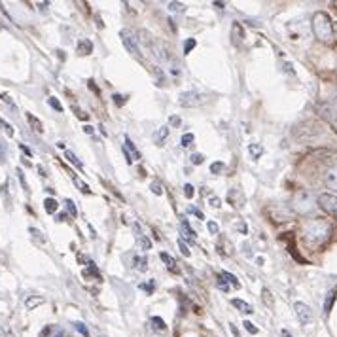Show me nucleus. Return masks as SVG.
I'll list each match as a JSON object with an SVG mask.
<instances>
[{"instance_id": "15", "label": "nucleus", "mask_w": 337, "mask_h": 337, "mask_svg": "<svg viewBox=\"0 0 337 337\" xmlns=\"http://www.w3.org/2000/svg\"><path fill=\"white\" fill-rule=\"evenodd\" d=\"M125 150L129 152V154H131V158H133V159H136V161H138V159H140V152H138V150H136V148H135V144L131 142V138H129V136H125Z\"/></svg>"}, {"instance_id": "59", "label": "nucleus", "mask_w": 337, "mask_h": 337, "mask_svg": "<svg viewBox=\"0 0 337 337\" xmlns=\"http://www.w3.org/2000/svg\"><path fill=\"white\" fill-rule=\"evenodd\" d=\"M282 335H284V337H292V333H290L288 330H282Z\"/></svg>"}, {"instance_id": "26", "label": "nucleus", "mask_w": 337, "mask_h": 337, "mask_svg": "<svg viewBox=\"0 0 337 337\" xmlns=\"http://www.w3.org/2000/svg\"><path fill=\"white\" fill-rule=\"evenodd\" d=\"M178 248H180V252L186 256V258H190V256H192V252H190V248H188V244H186V241H184V239H178Z\"/></svg>"}, {"instance_id": "8", "label": "nucleus", "mask_w": 337, "mask_h": 337, "mask_svg": "<svg viewBox=\"0 0 337 337\" xmlns=\"http://www.w3.org/2000/svg\"><path fill=\"white\" fill-rule=\"evenodd\" d=\"M243 38H244V29L241 27V23L235 21L231 25V42H233V46H241Z\"/></svg>"}, {"instance_id": "46", "label": "nucleus", "mask_w": 337, "mask_h": 337, "mask_svg": "<svg viewBox=\"0 0 337 337\" xmlns=\"http://www.w3.org/2000/svg\"><path fill=\"white\" fill-rule=\"evenodd\" d=\"M207 228H208V231H210L212 235H216V233L220 231V228H218V223H216V222H208V223H207Z\"/></svg>"}, {"instance_id": "44", "label": "nucleus", "mask_w": 337, "mask_h": 337, "mask_svg": "<svg viewBox=\"0 0 337 337\" xmlns=\"http://www.w3.org/2000/svg\"><path fill=\"white\" fill-rule=\"evenodd\" d=\"M66 208H68V212H70L72 216H78V210H76V207H74V203L70 201V199H66Z\"/></svg>"}, {"instance_id": "5", "label": "nucleus", "mask_w": 337, "mask_h": 337, "mask_svg": "<svg viewBox=\"0 0 337 337\" xmlns=\"http://www.w3.org/2000/svg\"><path fill=\"white\" fill-rule=\"evenodd\" d=\"M318 205L322 210H326L328 214L335 216L337 218V195L333 194H322L318 197Z\"/></svg>"}, {"instance_id": "32", "label": "nucleus", "mask_w": 337, "mask_h": 337, "mask_svg": "<svg viewBox=\"0 0 337 337\" xmlns=\"http://www.w3.org/2000/svg\"><path fill=\"white\" fill-rule=\"evenodd\" d=\"M135 269L138 271H146V258H135Z\"/></svg>"}, {"instance_id": "37", "label": "nucleus", "mask_w": 337, "mask_h": 337, "mask_svg": "<svg viewBox=\"0 0 337 337\" xmlns=\"http://www.w3.org/2000/svg\"><path fill=\"white\" fill-rule=\"evenodd\" d=\"M150 190L154 192L156 195H163V190H161V184L159 182H152L150 184Z\"/></svg>"}, {"instance_id": "21", "label": "nucleus", "mask_w": 337, "mask_h": 337, "mask_svg": "<svg viewBox=\"0 0 337 337\" xmlns=\"http://www.w3.org/2000/svg\"><path fill=\"white\" fill-rule=\"evenodd\" d=\"M180 230L184 231V233H186V235L190 237V239H194V237H195V231L192 230V228H190L188 220H184V218H182V222H180Z\"/></svg>"}, {"instance_id": "18", "label": "nucleus", "mask_w": 337, "mask_h": 337, "mask_svg": "<svg viewBox=\"0 0 337 337\" xmlns=\"http://www.w3.org/2000/svg\"><path fill=\"white\" fill-rule=\"evenodd\" d=\"M231 303H233V307H237L239 311H243V313H248V315H250V313H254V309H252L248 303H244L243 299H233Z\"/></svg>"}, {"instance_id": "54", "label": "nucleus", "mask_w": 337, "mask_h": 337, "mask_svg": "<svg viewBox=\"0 0 337 337\" xmlns=\"http://www.w3.org/2000/svg\"><path fill=\"white\" fill-rule=\"evenodd\" d=\"M87 86H89V89H93L95 93H99V87L95 86V82H93V80H91V82H89V84H87Z\"/></svg>"}, {"instance_id": "56", "label": "nucleus", "mask_w": 337, "mask_h": 337, "mask_svg": "<svg viewBox=\"0 0 337 337\" xmlns=\"http://www.w3.org/2000/svg\"><path fill=\"white\" fill-rule=\"evenodd\" d=\"M133 230H135L136 235H140V226H138V223H135V226H133Z\"/></svg>"}, {"instance_id": "29", "label": "nucleus", "mask_w": 337, "mask_h": 337, "mask_svg": "<svg viewBox=\"0 0 337 337\" xmlns=\"http://www.w3.org/2000/svg\"><path fill=\"white\" fill-rule=\"evenodd\" d=\"M48 102H50V106L55 108L57 112H63V104L57 101V97H50V99H48Z\"/></svg>"}, {"instance_id": "7", "label": "nucleus", "mask_w": 337, "mask_h": 337, "mask_svg": "<svg viewBox=\"0 0 337 337\" xmlns=\"http://www.w3.org/2000/svg\"><path fill=\"white\" fill-rule=\"evenodd\" d=\"M294 311H295V315H297V320L302 324H311V320H313V311L309 309V305H305V303L302 302H297L294 305Z\"/></svg>"}, {"instance_id": "50", "label": "nucleus", "mask_w": 337, "mask_h": 337, "mask_svg": "<svg viewBox=\"0 0 337 337\" xmlns=\"http://www.w3.org/2000/svg\"><path fill=\"white\" fill-rule=\"evenodd\" d=\"M17 176H19V180H21V186L25 192H29V186H27V180H25V176H23V172L21 171H17Z\"/></svg>"}, {"instance_id": "6", "label": "nucleus", "mask_w": 337, "mask_h": 337, "mask_svg": "<svg viewBox=\"0 0 337 337\" xmlns=\"http://www.w3.org/2000/svg\"><path fill=\"white\" fill-rule=\"evenodd\" d=\"M178 102L182 104V106H199V104H203L205 102V97H203L199 91H186V93L180 95Z\"/></svg>"}, {"instance_id": "20", "label": "nucleus", "mask_w": 337, "mask_h": 337, "mask_svg": "<svg viewBox=\"0 0 337 337\" xmlns=\"http://www.w3.org/2000/svg\"><path fill=\"white\" fill-rule=\"evenodd\" d=\"M65 158L68 159V161H70L72 165H76V167H78V169H84V165H82V161H80V159L76 158V156H74V154H72L70 150H65Z\"/></svg>"}, {"instance_id": "48", "label": "nucleus", "mask_w": 337, "mask_h": 337, "mask_svg": "<svg viewBox=\"0 0 337 337\" xmlns=\"http://www.w3.org/2000/svg\"><path fill=\"white\" fill-rule=\"evenodd\" d=\"M74 328H76V330H78L80 333H82V335H86V337H87V330H86V326H84V324H82V322H76V324H74Z\"/></svg>"}, {"instance_id": "9", "label": "nucleus", "mask_w": 337, "mask_h": 337, "mask_svg": "<svg viewBox=\"0 0 337 337\" xmlns=\"http://www.w3.org/2000/svg\"><path fill=\"white\" fill-rule=\"evenodd\" d=\"M335 297H337V288H333V290L328 292L326 302H324V313H326V315H330L331 313V307H333V303H335Z\"/></svg>"}, {"instance_id": "42", "label": "nucleus", "mask_w": 337, "mask_h": 337, "mask_svg": "<svg viewBox=\"0 0 337 337\" xmlns=\"http://www.w3.org/2000/svg\"><path fill=\"white\" fill-rule=\"evenodd\" d=\"M208 205H210V207L212 208H220L222 207V201H220V197H210V199H208Z\"/></svg>"}, {"instance_id": "38", "label": "nucleus", "mask_w": 337, "mask_h": 337, "mask_svg": "<svg viewBox=\"0 0 337 337\" xmlns=\"http://www.w3.org/2000/svg\"><path fill=\"white\" fill-rule=\"evenodd\" d=\"M218 286L222 288V290H226V292H228V290H230V282H228V280L223 279V277H222V273H220V277H218Z\"/></svg>"}, {"instance_id": "40", "label": "nucleus", "mask_w": 337, "mask_h": 337, "mask_svg": "<svg viewBox=\"0 0 337 337\" xmlns=\"http://www.w3.org/2000/svg\"><path fill=\"white\" fill-rule=\"evenodd\" d=\"M169 125H171V127H180V125H182V120H180L178 116H171V118H169Z\"/></svg>"}, {"instance_id": "60", "label": "nucleus", "mask_w": 337, "mask_h": 337, "mask_svg": "<svg viewBox=\"0 0 337 337\" xmlns=\"http://www.w3.org/2000/svg\"><path fill=\"white\" fill-rule=\"evenodd\" d=\"M38 171H40V174H42V176H46V174H48V172L44 171V167H38Z\"/></svg>"}, {"instance_id": "3", "label": "nucleus", "mask_w": 337, "mask_h": 337, "mask_svg": "<svg viewBox=\"0 0 337 337\" xmlns=\"http://www.w3.org/2000/svg\"><path fill=\"white\" fill-rule=\"evenodd\" d=\"M292 207H294V210L297 212V214H309V212L315 208V197H313L311 192L302 190V192L295 194Z\"/></svg>"}, {"instance_id": "2", "label": "nucleus", "mask_w": 337, "mask_h": 337, "mask_svg": "<svg viewBox=\"0 0 337 337\" xmlns=\"http://www.w3.org/2000/svg\"><path fill=\"white\" fill-rule=\"evenodd\" d=\"M313 32L315 36L324 44H330L333 40V25H331V19L328 14H324V12H316L313 15Z\"/></svg>"}, {"instance_id": "34", "label": "nucleus", "mask_w": 337, "mask_h": 337, "mask_svg": "<svg viewBox=\"0 0 337 337\" xmlns=\"http://www.w3.org/2000/svg\"><path fill=\"white\" fill-rule=\"evenodd\" d=\"M244 330L248 331V333H252V335H256V333H258V328H256L250 320H244Z\"/></svg>"}, {"instance_id": "28", "label": "nucleus", "mask_w": 337, "mask_h": 337, "mask_svg": "<svg viewBox=\"0 0 337 337\" xmlns=\"http://www.w3.org/2000/svg\"><path fill=\"white\" fill-rule=\"evenodd\" d=\"M29 233H30V235H32V237H34V239H36V241H38V243H40V244L46 243V239H44L42 231H38V230H34V228H30Z\"/></svg>"}, {"instance_id": "62", "label": "nucleus", "mask_w": 337, "mask_h": 337, "mask_svg": "<svg viewBox=\"0 0 337 337\" xmlns=\"http://www.w3.org/2000/svg\"><path fill=\"white\" fill-rule=\"evenodd\" d=\"M2 29H4V25H2V23H0V30H2Z\"/></svg>"}, {"instance_id": "31", "label": "nucleus", "mask_w": 337, "mask_h": 337, "mask_svg": "<svg viewBox=\"0 0 337 337\" xmlns=\"http://www.w3.org/2000/svg\"><path fill=\"white\" fill-rule=\"evenodd\" d=\"M0 127H2V129L6 131V135H8V136H14V127H12V125H10V123H8V122H4L2 118H0Z\"/></svg>"}, {"instance_id": "16", "label": "nucleus", "mask_w": 337, "mask_h": 337, "mask_svg": "<svg viewBox=\"0 0 337 337\" xmlns=\"http://www.w3.org/2000/svg\"><path fill=\"white\" fill-rule=\"evenodd\" d=\"M27 120H29V123H30V127L36 131V133H44V127H42V122L36 118V116H32V114H29L27 112Z\"/></svg>"}, {"instance_id": "13", "label": "nucleus", "mask_w": 337, "mask_h": 337, "mask_svg": "<svg viewBox=\"0 0 337 337\" xmlns=\"http://www.w3.org/2000/svg\"><path fill=\"white\" fill-rule=\"evenodd\" d=\"M76 50H78V55H89L93 51V44L89 42V40H80Z\"/></svg>"}, {"instance_id": "41", "label": "nucleus", "mask_w": 337, "mask_h": 337, "mask_svg": "<svg viewBox=\"0 0 337 337\" xmlns=\"http://www.w3.org/2000/svg\"><path fill=\"white\" fill-rule=\"evenodd\" d=\"M203 161H205V156H203V154H194V156H192V163H194V165H201Z\"/></svg>"}, {"instance_id": "55", "label": "nucleus", "mask_w": 337, "mask_h": 337, "mask_svg": "<svg viewBox=\"0 0 337 337\" xmlns=\"http://www.w3.org/2000/svg\"><path fill=\"white\" fill-rule=\"evenodd\" d=\"M84 131H86L87 135H93V133H95V129L91 127V125H86V127H84Z\"/></svg>"}, {"instance_id": "33", "label": "nucleus", "mask_w": 337, "mask_h": 337, "mask_svg": "<svg viewBox=\"0 0 337 337\" xmlns=\"http://www.w3.org/2000/svg\"><path fill=\"white\" fill-rule=\"evenodd\" d=\"M195 46H197V42H195L194 38H190V40H186V44H184V55H188L190 51L194 50Z\"/></svg>"}, {"instance_id": "39", "label": "nucleus", "mask_w": 337, "mask_h": 337, "mask_svg": "<svg viewBox=\"0 0 337 337\" xmlns=\"http://www.w3.org/2000/svg\"><path fill=\"white\" fill-rule=\"evenodd\" d=\"M188 212H190V214H194V216H197V220H205V214H203L201 210H197L195 207H190V208H188Z\"/></svg>"}, {"instance_id": "35", "label": "nucleus", "mask_w": 337, "mask_h": 337, "mask_svg": "<svg viewBox=\"0 0 337 337\" xmlns=\"http://www.w3.org/2000/svg\"><path fill=\"white\" fill-rule=\"evenodd\" d=\"M74 182H76V186H78L80 190H82V192H84V194H86V195H89V194H91V190H89V186H87V184H84V182H82V180L74 178Z\"/></svg>"}, {"instance_id": "19", "label": "nucleus", "mask_w": 337, "mask_h": 337, "mask_svg": "<svg viewBox=\"0 0 337 337\" xmlns=\"http://www.w3.org/2000/svg\"><path fill=\"white\" fill-rule=\"evenodd\" d=\"M248 154H250L254 159H258L259 156L264 154V146H261V144H250V146H248Z\"/></svg>"}, {"instance_id": "27", "label": "nucleus", "mask_w": 337, "mask_h": 337, "mask_svg": "<svg viewBox=\"0 0 337 337\" xmlns=\"http://www.w3.org/2000/svg\"><path fill=\"white\" fill-rule=\"evenodd\" d=\"M195 140V136L192 135V133H186V135L182 136V138H180V144H182V146H184V148H186V146H190V144L194 142Z\"/></svg>"}, {"instance_id": "4", "label": "nucleus", "mask_w": 337, "mask_h": 337, "mask_svg": "<svg viewBox=\"0 0 337 337\" xmlns=\"http://www.w3.org/2000/svg\"><path fill=\"white\" fill-rule=\"evenodd\" d=\"M120 38H122L123 48L129 51V53H133V55H136V53H138V38L135 36V32H133V30L123 29L122 32H120Z\"/></svg>"}, {"instance_id": "24", "label": "nucleus", "mask_w": 337, "mask_h": 337, "mask_svg": "<svg viewBox=\"0 0 337 337\" xmlns=\"http://www.w3.org/2000/svg\"><path fill=\"white\" fill-rule=\"evenodd\" d=\"M152 326H154L156 330H165V328H167L161 316H154V318H152Z\"/></svg>"}, {"instance_id": "53", "label": "nucleus", "mask_w": 337, "mask_h": 337, "mask_svg": "<svg viewBox=\"0 0 337 337\" xmlns=\"http://www.w3.org/2000/svg\"><path fill=\"white\" fill-rule=\"evenodd\" d=\"M230 330H231V333H233V335H235V337H241L239 330H237V328H235V324H230Z\"/></svg>"}, {"instance_id": "47", "label": "nucleus", "mask_w": 337, "mask_h": 337, "mask_svg": "<svg viewBox=\"0 0 337 337\" xmlns=\"http://www.w3.org/2000/svg\"><path fill=\"white\" fill-rule=\"evenodd\" d=\"M112 99H114V102L118 104V106H123V102H125V97H122V95H112Z\"/></svg>"}, {"instance_id": "49", "label": "nucleus", "mask_w": 337, "mask_h": 337, "mask_svg": "<svg viewBox=\"0 0 337 337\" xmlns=\"http://www.w3.org/2000/svg\"><path fill=\"white\" fill-rule=\"evenodd\" d=\"M0 99H2V101H4V102H8L10 106H15L14 101H12V97H10V95H8V93H0Z\"/></svg>"}, {"instance_id": "11", "label": "nucleus", "mask_w": 337, "mask_h": 337, "mask_svg": "<svg viewBox=\"0 0 337 337\" xmlns=\"http://www.w3.org/2000/svg\"><path fill=\"white\" fill-rule=\"evenodd\" d=\"M159 258L163 259V264L167 266V269H169V271L178 273V267H176V261H174V258H172V256H169L167 252H161V254H159Z\"/></svg>"}, {"instance_id": "57", "label": "nucleus", "mask_w": 337, "mask_h": 337, "mask_svg": "<svg viewBox=\"0 0 337 337\" xmlns=\"http://www.w3.org/2000/svg\"><path fill=\"white\" fill-rule=\"evenodd\" d=\"M46 6H48V2H40V4H38V8H40L42 12H46Z\"/></svg>"}, {"instance_id": "25", "label": "nucleus", "mask_w": 337, "mask_h": 337, "mask_svg": "<svg viewBox=\"0 0 337 337\" xmlns=\"http://www.w3.org/2000/svg\"><path fill=\"white\" fill-rule=\"evenodd\" d=\"M222 277L226 280H228V282H231V286L233 288H239V280L235 279V275H231V273H228V271H223L222 273Z\"/></svg>"}, {"instance_id": "45", "label": "nucleus", "mask_w": 337, "mask_h": 337, "mask_svg": "<svg viewBox=\"0 0 337 337\" xmlns=\"http://www.w3.org/2000/svg\"><path fill=\"white\" fill-rule=\"evenodd\" d=\"M184 195H186L188 199L194 197V186H192V184H186V186H184Z\"/></svg>"}, {"instance_id": "43", "label": "nucleus", "mask_w": 337, "mask_h": 337, "mask_svg": "<svg viewBox=\"0 0 337 337\" xmlns=\"http://www.w3.org/2000/svg\"><path fill=\"white\" fill-rule=\"evenodd\" d=\"M237 231H239V233H243V235H246V233H248V226H246V223L244 222H237Z\"/></svg>"}, {"instance_id": "22", "label": "nucleus", "mask_w": 337, "mask_h": 337, "mask_svg": "<svg viewBox=\"0 0 337 337\" xmlns=\"http://www.w3.org/2000/svg\"><path fill=\"white\" fill-rule=\"evenodd\" d=\"M138 244H140V248H142V250H150L152 248V241L144 235H138Z\"/></svg>"}, {"instance_id": "1", "label": "nucleus", "mask_w": 337, "mask_h": 337, "mask_svg": "<svg viewBox=\"0 0 337 337\" xmlns=\"http://www.w3.org/2000/svg\"><path fill=\"white\" fill-rule=\"evenodd\" d=\"M331 233V226L326 220H309L303 226V241L307 244H316L324 243Z\"/></svg>"}, {"instance_id": "10", "label": "nucleus", "mask_w": 337, "mask_h": 337, "mask_svg": "<svg viewBox=\"0 0 337 337\" xmlns=\"http://www.w3.org/2000/svg\"><path fill=\"white\" fill-rule=\"evenodd\" d=\"M167 136H169V127H159V129L154 133V142L158 144V146H163L167 140Z\"/></svg>"}, {"instance_id": "58", "label": "nucleus", "mask_w": 337, "mask_h": 337, "mask_svg": "<svg viewBox=\"0 0 337 337\" xmlns=\"http://www.w3.org/2000/svg\"><path fill=\"white\" fill-rule=\"evenodd\" d=\"M21 150L25 152V154H27V156H32V154H30V150H29V148H27V146H23V144H21Z\"/></svg>"}, {"instance_id": "23", "label": "nucleus", "mask_w": 337, "mask_h": 337, "mask_svg": "<svg viewBox=\"0 0 337 337\" xmlns=\"http://www.w3.org/2000/svg\"><path fill=\"white\" fill-rule=\"evenodd\" d=\"M223 171H226V165H223L222 161H214V163L210 165V172H212V174H220V172Z\"/></svg>"}, {"instance_id": "61", "label": "nucleus", "mask_w": 337, "mask_h": 337, "mask_svg": "<svg viewBox=\"0 0 337 337\" xmlns=\"http://www.w3.org/2000/svg\"><path fill=\"white\" fill-rule=\"evenodd\" d=\"M214 6H216V8H223L226 4H223V2H214Z\"/></svg>"}, {"instance_id": "14", "label": "nucleus", "mask_w": 337, "mask_h": 337, "mask_svg": "<svg viewBox=\"0 0 337 337\" xmlns=\"http://www.w3.org/2000/svg\"><path fill=\"white\" fill-rule=\"evenodd\" d=\"M44 208H46V212L48 214H55L57 212V208H59V203L53 199V197H48L46 201H44Z\"/></svg>"}, {"instance_id": "51", "label": "nucleus", "mask_w": 337, "mask_h": 337, "mask_svg": "<svg viewBox=\"0 0 337 337\" xmlns=\"http://www.w3.org/2000/svg\"><path fill=\"white\" fill-rule=\"evenodd\" d=\"M154 286H156V284H154V280H152L150 284H140V288L146 290V292H154Z\"/></svg>"}, {"instance_id": "17", "label": "nucleus", "mask_w": 337, "mask_h": 337, "mask_svg": "<svg viewBox=\"0 0 337 337\" xmlns=\"http://www.w3.org/2000/svg\"><path fill=\"white\" fill-rule=\"evenodd\" d=\"M42 303H44V297H40V295H30V297H27V302H25V307L36 309L38 305H42Z\"/></svg>"}, {"instance_id": "30", "label": "nucleus", "mask_w": 337, "mask_h": 337, "mask_svg": "<svg viewBox=\"0 0 337 337\" xmlns=\"http://www.w3.org/2000/svg\"><path fill=\"white\" fill-rule=\"evenodd\" d=\"M169 10H171V12H184L186 6H184L182 2H169Z\"/></svg>"}, {"instance_id": "36", "label": "nucleus", "mask_w": 337, "mask_h": 337, "mask_svg": "<svg viewBox=\"0 0 337 337\" xmlns=\"http://www.w3.org/2000/svg\"><path fill=\"white\" fill-rule=\"evenodd\" d=\"M261 295H264V302L269 305V307H273V297H271V292L267 290V288H264V292H261Z\"/></svg>"}, {"instance_id": "12", "label": "nucleus", "mask_w": 337, "mask_h": 337, "mask_svg": "<svg viewBox=\"0 0 337 337\" xmlns=\"http://www.w3.org/2000/svg\"><path fill=\"white\" fill-rule=\"evenodd\" d=\"M326 184H328V188L337 190V165L331 167L330 171L326 172Z\"/></svg>"}, {"instance_id": "52", "label": "nucleus", "mask_w": 337, "mask_h": 337, "mask_svg": "<svg viewBox=\"0 0 337 337\" xmlns=\"http://www.w3.org/2000/svg\"><path fill=\"white\" fill-rule=\"evenodd\" d=\"M74 114L78 116L80 120H87V114H84V112H82V110H80V108H74Z\"/></svg>"}]
</instances>
